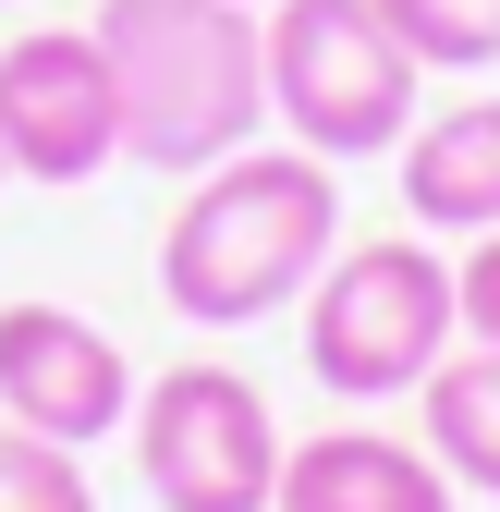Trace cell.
<instances>
[{"instance_id": "8", "label": "cell", "mask_w": 500, "mask_h": 512, "mask_svg": "<svg viewBox=\"0 0 500 512\" xmlns=\"http://www.w3.org/2000/svg\"><path fill=\"white\" fill-rule=\"evenodd\" d=\"M269 512H452V476H440V452H415V439L318 427V439L281 452V500Z\"/></svg>"}, {"instance_id": "13", "label": "cell", "mask_w": 500, "mask_h": 512, "mask_svg": "<svg viewBox=\"0 0 500 512\" xmlns=\"http://www.w3.org/2000/svg\"><path fill=\"white\" fill-rule=\"evenodd\" d=\"M452 317H464L476 354H500V232H464V256H452Z\"/></svg>"}, {"instance_id": "10", "label": "cell", "mask_w": 500, "mask_h": 512, "mask_svg": "<svg viewBox=\"0 0 500 512\" xmlns=\"http://www.w3.org/2000/svg\"><path fill=\"white\" fill-rule=\"evenodd\" d=\"M427 452H440L452 488L500 500V354H476V342L440 354V378H427Z\"/></svg>"}, {"instance_id": "14", "label": "cell", "mask_w": 500, "mask_h": 512, "mask_svg": "<svg viewBox=\"0 0 500 512\" xmlns=\"http://www.w3.org/2000/svg\"><path fill=\"white\" fill-rule=\"evenodd\" d=\"M0 183H13V159H0Z\"/></svg>"}, {"instance_id": "12", "label": "cell", "mask_w": 500, "mask_h": 512, "mask_svg": "<svg viewBox=\"0 0 500 512\" xmlns=\"http://www.w3.org/2000/svg\"><path fill=\"white\" fill-rule=\"evenodd\" d=\"M0 512H98L86 452H61V439H37V427L0 415Z\"/></svg>"}, {"instance_id": "9", "label": "cell", "mask_w": 500, "mask_h": 512, "mask_svg": "<svg viewBox=\"0 0 500 512\" xmlns=\"http://www.w3.org/2000/svg\"><path fill=\"white\" fill-rule=\"evenodd\" d=\"M391 159H403V208H415V232H452V244H464V232H500V98L427 110Z\"/></svg>"}, {"instance_id": "2", "label": "cell", "mask_w": 500, "mask_h": 512, "mask_svg": "<svg viewBox=\"0 0 500 512\" xmlns=\"http://www.w3.org/2000/svg\"><path fill=\"white\" fill-rule=\"evenodd\" d=\"M98 49L122 86V159L196 183L208 159L257 147L269 122V37L257 0H98Z\"/></svg>"}, {"instance_id": "4", "label": "cell", "mask_w": 500, "mask_h": 512, "mask_svg": "<svg viewBox=\"0 0 500 512\" xmlns=\"http://www.w3.org/2000/svg\"><path fill=\"white\" fill-rule=\"evenodd\" d=\"M257 37H269V122L293 147H318L330 171L415 135L427 61L366 13V0H269Z\"/></svg>"}, {"instance_id": "3", "label": "cell", "mask_w": 500, "mask_h": 512, "mask_svg": "<svg viewBox=\"0 0 500 512\" xmlns=\"http://www.w3.org/2000/svg\"><path fill=\"white\" fill-rule=\"evenodd\" d=\"M464 342L452 317V256L440 244H330V269L305 281V366L330 403H403L440 378V354Z\"/></svg>"}, {"instance_id": "5", "label": "cell", "mask_w": 500, "mask_h": 512, "mask_svg": "<svg viewBox=\"0 0 500 512\" xmlns=\"http://www.w3.org/2000/svg\"><path fill=\"white\" fill-rule=\"evenodd\" d=\"M281 415L244 366L183 354L135 391V476L159 512H269L281 500Z\"/></svg>"}, {"instance_id": "1", "label": "cell", "mask_w": 500, "mask_h": 512, "mask_svg": "<svg viewBox=\"0 0 500 512\" xmlns=\"http://www.w3.org/2000/svg\"><path fill=\"white\" fill-rule=\"evenodd\" d=\"M330 244H342V171L318 147H232L183 183L159 232V305L183 330H257L305 305Z\"/></svg>"}, {"instance_id": "11", "label": "cell", "mask_w": 500, "mask_h": 512, "mask_svg": "<svg viewBox=\"0 0 500 512\" xmlns=\"http://www.w3.org/2000/svg\"><path fill=\"white\" fill-rule=\"evenodd\" d=\"M427 74H488L500 61V0H366Z\"/></svg>"}, {"instance_id": "15", "label": "cell", "mask_w": 500, "mask_h": 512, "mask_svg": "<svg viewBox=\"0 0 500 512\" xmlns=\"http://www.w3.org/2000/svg\"><path fill=\"white\" fill-rule=\"evenodd\" d=\"M257 13H269V0H257Z\"/></svg>"}, {"instance_id": "6", "label": "cell", "mask_w": 500, "mask_h": 512, "mask_svg": "<svg viewBox=\"0 0 500 512\" xmlns=\"http://www.w3.org/2000/svg\"><path fill=\"white\" fill-rule=\"evenodd\" d=\"M0 159H13V183H98L122 159V86L98 25L0 37Z\"/></svg>"}, {"instance_id": "7", "label": "cell", "mask_w": 500, "mask_h": 512, "mask_svg": "<svg viewBox=\"0 0 500 512\" xmlns=\"http://www.w3.org/2000/svg\"><path fill=\"white\" fill-rule=\"evenodd\" d=\"M0 415L61 439V452H86V439H122L135 427V366L98 317L74 305H0Z\"/></svg>"}]
</instances>
